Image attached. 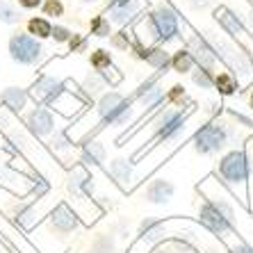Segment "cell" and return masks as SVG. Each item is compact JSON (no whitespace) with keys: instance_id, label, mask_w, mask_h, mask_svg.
I'll return each instance as SVG.
<instances>
[{"instance_id":"6da1fadb","label":"cell","mask_w":253,"mask_h":253,"mask_svg":"<svg viewBox=\"0 0 253 253\" xmlns=\"http://www.w3.org/2000/svg\"><path fill=\"white\" fill-rule=\"evenodd\" d=\"M206 39L212 46L214 55H217V62H221V64L237 78L240 87L251 83L253 80V59L247 48H240L233 39H226V37L219 35V32H206Z\"/></svg>"},{"instance_id":"7a4b0ae2","label":"cell","mask_w":253,"mask_h":253,"mask_svg":"<svg viewBox=\"0 0 253 253\" xmlns=\"http://www.w3.org/2000/svg\"><path fill=\"white\" fill-rule=\"evenodd\" d=\"M233 139V130H230L228 121H221V119H210L208 124H203L196 130L194 139V151L199 155H217L219 151H224L226 146Z\"/></svg>"},{"instance_id":"3957f363","label":"cell","mask_w":253,"mask_h":253,"mask_svg":"<svg viewBox=\"0 0 253 253\" xmlns=\"http://www.w3.org/2000/svg\"><path fill=\"white\" fill-rule=\"evenodd\" d=\"M96 112H98L100 124L105 126H126L135 114L132 100L126 98L119 91H105L98 96L96 103Z\"/></svg>"},{"instance_id":"277c9868","label":"cell","mask_w":253,"mask_h":253,"mask_svg":"<svg viewBox=\"0 0 253 253\" xmlns=\"http://www.w3.org/2000/svg\"><path fill=\"white\" fill-rule=\"evenodd\" d=\"M217 173L230 187H244L249 176H251V162L242 148L240 151L235 148V151H228L226 155H221L217 165Z\"/></svg>"},{"instance_id":"5b68a950","label":"cell","mask_w":253,"mask_h":253,"mask_svg":"<svg viewBox=\"0 0 253 253\" xmlns=\"http://www.w3.org/2000/svg\"><path fill=\"white\" fill-rule=\"evenodd\" d=\"M7 50H9V57L21 66H37L43 57L42 42L28 32H14L7 42Z\"/></svg>"},{"instance_id":"8992f818","label":"cell","mask_w":253,"mask_h":253,"mask_svg":"<svg viewBox=\"0 0 253 253\" xmlns=\"http://www.w3.org/2000/svg\"><path fill=\"white\" fill-rule=\"evenodd\" d=\"M187 117L189 110H183V107H165V110H160V114L153 121L155 137L160 141H178L185 132Z\"/></svg>"},{"instance_id":"52a82bcc","label":"cell","mask_w":253,"mask_h":253,"mask_svg":"<svg viewBox=\"0 0 253 253\" xmlns=\"http://www.w3.org/2000/svg\"><path fill=\"white\" fill-rule=\"evenodd\" d=\"M66 89L64 80H57L53 76H39L32 83V87L28 89V96L35 100L37 105H46V107H53V103L62 96V91Z\"/></svg>"},{"instance_id":"ba28073f","label":"cell","mask_w":253,"mask_h":253,"mask_svg":"<svg viewBox=\"0 0 253 253\" xmlns=\"http://www.w3.org/2000/svg\"><path fill=\"white\" fill-rule=\"evenodd\" d=\"M199 221L203 224V228L210 230L212 235H217V237H224L228 233H233V230H237L208 199H203V203L199 208Z\"/></svg>"},{"instance_id":"9c48e42d","label":"cell","mask_w":253,"mask_h":253,"mask_svg":"<svg viewBox=\"0 0 253 253\" xmlns=\"http://www.w3.org/2000/svg\"><path fill=\"white\" fill-rule=\"evenodd\" d=\"M25 128L35 137H39V139L50 137L55 130H57V126H55V114L50 112L46 105H35L25 114Z\"/></svg>"},{"instance_id":"30bf717a","label":"cell","mask_w":253,"mask_h":253,"mask_svg":"<svg viewBox=\"0 0 253 253\" xmlns=\"http://www.w3.org/2000/svg\"><path fill=\"white\" fill-rule=\"evenodd\" d=\"M141 14V0H107V18L114 25L135 23Z\"/></svg>"},{"instance_id":"8fae6325","label":"cell","mask_w":253,"mask_h":253,"mask_svg":"<svg viewBox=\"0 0 253 253\" xmlns=\"http://www.w3.org/2000/svg\"><path fill=\"white\" fill-rule=\"evenodd\" d=\"M185 48L192 53L196 66H201V69H210V71L217 69V55H214L212 46L208 43V39L201 35V32H194V35L189 37L187 43H185Z\"/></svg>"},{"instance_id":"7c38bea8","label":"cell","mask_w":253,"mask_h":253,"mask_svg":"<svg viewBox=\"0 0 253 253\" xmlns=\"http://www.w3.org/2000/svg\"><path fill=\"white\" fill-rule=\"evenodd\" d=\"M214 21L221 25L224 35H228L230 39H237V42H240L244 35H249V30H247V25H244V21H242V16H237V14L226 5H219L217 9H214Z\"/></svg>"},{"instance_id":"4fadbf2b","label":"cell","mask_w":253,"mask_h":253,"mask_svg":"<svg viewBox=\"0 0 253 253\" xmlns=\"http://www.w3.org/2000/svg\"><path fill=\"white\" fill-rule=\"evenodd\" d=\"M135 100L146 110V112L153 110V107H158L160 103L165 100V89L160 84V76L148 78L146 83H141L139 89L135 91Z\"/></svg>"},{"instance_id":"5bb4252c","label":"cell","mask_w":253,"mask_h":253,"mask_svg":"<svg viewBox=\"0 0 253 253\" xmlns=\"http://www.w3.org/2000/svg\"><path fill=\"white\" fill-rule=\"evenodd\" d=\"M48 224H50V228H53L55 233H59V235H69V233H73V230L78 228V217L66 203H59L53 210V214L48 217Z\"/></svg>"},{"instance_id":"9a60e30c","label":"cell","mask_w":253,"mask_h":253,"mask_svg":"<svg viewBox=\"0 0 253 253\" xmlns=\"http://www.w3.org/2000/svg\"><path fill=\"white\" fill-rule=\"evenodd\" d=\"M173 194H176V185L171 183V180H165V178H155V180H151V183L146 185V189H144V199H146L148 203H153V206H165V203H169V201L173 199Z\"/></svg>"},{"instance_id":"2e32d148","label":"cell","mask_w":253,"mask_h":253,"mask_svg":"<svg viewBox=\"0 0 253 253\" xmlns=\"http://www.w3.org/2000/svg\"><path fill=\"white\" fill-rule=\"evenodd\" d=\"M28 89H21V87H5L0 91V103L14 114H21L28 107Z\"/></svg>"},{"instance_id":"e0dca14e","label":"cell","mask_w":253,"mask_h":253,"mask_svg":"<svg viewBox=\"0 0 253 253\" xmlns=\"http://www.w3.org/2000/svg\"><path fill=\"white\" fill-rule=\"evenodd\" d=\"M167 235V226L162 219H144L139 224V237L144 242H160Z\"/></svg>"},{"instance_id":"ac0fdd59","label":"cell","mask_w":253,"mask_h":253,"mask_svg":"<svg viewBox=\"0 0 253 253\" xmlns=\"http://www.w3.org/2000/svg\"><path fill=\"white\" fill-rule=\"evenodd\" d=\"M83 94H84V98L87 100H94V98H98L100 94H105L103 89H107V80H105V76L103 73H98V71H91L87 78H84V83H83Z\"/></svg>"},{"instance_id":"d6986e66","label":"cell","mask_w":253,"mask_h":253,"mask_svg":"<svg viewBox=\"0 0 253 253\" xmlns=\"http://www.w3.org/2000/svg\"><path fill=\"white\" fill-rule=\"evenodd\" d=\"M110 176H112L124 189H128L130 180H132V165L124 158L112 160V162H110Z\"/></svg>"},{"instance_id":"ffe728a7","label":"cell","mask_w":253,"mask_h":253,"mask_svg":"<svg viewBox=\"0 0 253 253\" xmlns=\"http://www.w3.org/2000/svg\"><path fill=\"white\" fill-rule=\"evenodd\" d=\"M146 64L151 66V69L158 71V76L167 73V69L171 66L169 50H167L165 46H151V50H148V57H146Z\"/></svg>"},{"instance_id":"44dd1931","label":"cell","mask_w":253,"mask_h":253,"mask_svg":"<svg viewBox=\"0 0 253 253\" xmlns=\"http://www.w3.org/2000/svg\"><path fill=\"white\" fill-rule=\"evenodd\" d=\"M212 89H217L221 96H233L240 91V83L230 71H219V73H214V87Z\"/></svg>"},{"instance_id":"7402d4cb","label":"cell","mask_w":253,"mask_h":253,"mask_svg":"<svg viewBox=\"0 0 253 253\" xmlns=\"http://www.w3.org/2000/svg\"><path fill=\"white\" fill-rule=\"evenodd\" d=\"M89 171L84 165H78L76 169L71 171V176H69V189H71V194H76V196H83L84 194V187H87L89 183Z\"/></svg>"},{"instance_id":"603a6c76","label":"cell","mask_w":253,"mask_h":253,"mask_svg":"<svg viewBox=\"0 0 253 253\" xmlns=\"http://www.w3.org/2000/svg\"><path fill=\"white\" fill-rule=\"evenodd\" d=\"M83 165H103L105 162V146L100 141H87L83 146Z\"/></svg>"},{"instance_id":"cb8c5ba5","label":"cell","mask_w":253,"mask_h":253,"mask_svg":"<svg viewBox=\"0 0 253 253\" xmlns=\"http://www.w3.org/2000/svg\"><path fill=\"white\" fill-rule=\"evenodd\" d=\"M50 32H53V23L46 16H32L28 21V35H32L39 42L42 39H50Z\"/></svg>"},{"instance_id":"d4e9b609","label":"cell","mask_w":253,"mask_h":253,"mask_svg":"<svg viewBox=\"0 0 253 253\" xmlns=\"http://www.w3.org/2000/svg\"><path fill=\"white\" fill-rule=\"evenodd\" d=\"M194 66H196V62L187 48H180V50H176V53L171 55V69L176 71V73H192Z\"/></svg>"},{"instance_id":"484cf974","label":"cell","mask_w":253,"mask_h":253,"mask_svg":"<svg viewBox=\"0 0 253 253\" xmlns=\"http://www.w3.org/2000/svg\"><path fill=\"white\" fill-rule=\"evenodd\" d=\"M89 62H91V69L98 71V73H105L107 69H112V55H110V50H105V48L94 50L91 57H89Z\"/></svg>"},{"instance_id":"4316f807","label":"cell","mask_w":253,"mask_h":253,"mask_svg":"<svg viewBox=\"0 0 253 253\" xmlns=\"http://www.w3.org/2000/svg\"><path fill=\"white\" fill-rule=\"evenodd\" d=\"M89 32L94 37H100V39H103V37H112V23H110V18L103 16V14L94 16L89 21Z\"/></svg>"},{"instance_id":"83f0119b","label":"cell","mask_w":253,"mask_h":253,"mask_svg":"<svg viewBox=\"0 0 253 253\" xmlns=\"http://www.w3.org/2000/svg\"><path fill=\"white\" fill-rule=\"evenodd\" d=\"M192 83L201 89H212L214 87V71L194 66V71H192Z\"/></svg>"},{"instance_id":"f1b7e54d","label":"cell","mask_w":253,"mask_h":253,"mask_svg":"<svg viewBox=\"0 0 253 253\" xmlns=\"http://www.w3.org/2000/svg\"><path fill=\"white\" fill-rule=\"evenodd\" d=\"M71 144L73 141L66 137V132H62V130H55L53 135H50V139H48V146H50V151L53 153H64V151H69Z\"/></svg>"},{"instance_id":"f546056e","label":"cell","mask_w":253,"mask_h":253,"mask_svg":"<svg viewBox=\"0 0 253 253\" xmlns=\"http://www.w3.org/2000/svg\"><path fill=\"white\" fill-rule=\"evenodd\" d=\"M42 9H43V16H50V18L64 16V5H62V0H43Z\"/></svg>"},{"instance_id":"4dcf8cb0","label":"cell","mask_w":253,"mask_h":253,"mask_svg":"<svg viewBox=\"0 0 253 253\" xmlns=\"http://www.w3.org/2000/svg\"><path fill=\"white\" fill-rule=\"evenodd\" d=\"M0 21L7 25H16L18 21H21V14H18V9H14L12 5L0 2Z\"/></svg>"},{"instance_id":"1f68e13d","label":"cell","mask_w":253,"mask_h":253,"mask_svg":"<svg viewBox=\"0 0 253 253\" xmlns=\"http://www.w3.org/2000/svg\"><path fill=\"white\" fill-rule=\"evenodd\" d=\"M185 100H187V94H185L183 84H173V87L167 91V103H169V105H183Z\"/></svg>"},{"instance_id":"d6a6232c","label":"cell","mask_w":253,"mask_h":253,"mask_svg":"<svg viewBox=\"0 0 253 253\" xmlns=\"http://www.w3.org/2000/svg\"><path fill=\"white\" fill-rule=\"evenodd\" d=\"M87 46H89V42H87V37H84V35H78V32H73V35H71V39H69L71 53H84V50H87Z\"/></svg>"},{"instance_id":"836d02e7","label":"cell","mask_w":253,"mask_h":253,"mask_svg":"<svg viewBox=\"0 0 253 253\" xmlns=\"http://www.w3.org/2000/svg\"><path fill=\"white\" fill-rule=\"evenodd\" d=\"M114 251V240L110 235H100L94 242V253H112Z\"/></svg>"},{"instance_id":"e575fe53","label":"cell","mask_w":253,"mask_h":253,"mask_svg":"<svg viewBox=\"0 0 253 253\" xmlns=\"http://www.w3.org/2000/svg\"><path fill=\"white\" fill-rule=\"evenodd\" d=\"M71 32L69 28H64V25H53V32H50V37H53L57 43H69V39H71Z\"/></svg>"},{"instance_id":"d590c367","label":"cell","mask_w":253,"mask_h":253,"mask_svg":"<svg viewBox=\"0 0 253 253\" xmlns=\"http://www.w3.org/2000/svg\"><path fill=\"white\" fill-rule=\"evenodd\" d=\"M112 43H114V48H124V50H128L130 43H132V39H130L126 32H117V35H112Z\"/></svg>"},{"instance_id":"8d00e7d4","label":"cell","mask_w":253,"mask_h":253,"mask_svg":"<svg viewBox=\"0 0 253 253\" xmlns=\"http://www.w3.org/2000/svg\"><path fill=\"white\" fill-rule=\"evenodd\" d=\"M230 117L235 119V121H240L242 126H247V128H253V121L249 117H244V114H240V112H235V110H230Z\"/></svg>"},{"instance_id":"74e56055","label":"cell","mask_w":253,"mask_h":253,"mask_svg":"<svg viewBox=\"0 0 253 253\" xmlns=\"http://www.w3.org/2000/svg\"><path fill=\"white\" fill-rule=\"evenodd\" d=\"M18 7H23V9H37V7H42L43 0H16Z\"/></svg>"},{"instance_id":"f35d334b","label":"cell","mask_w":253,"mask_h":253,"mask_svg":"<svg viewBox=\"0 0 253 253\" xmlns=\"http://www.w3.org/2000/svg\"><path fill=\"white\" fill-rule=\"evenodd\" d=\"M228 253H253V249L247 247L244 242H237V244H233V247L228 249Z\"/></svg>"},{"instance_id":"ab89813d","label":"cell","mask_w":253,"mask_h":253,"mask_svg":"<svg viewBox=\"0 0 253 253\" xmlns=\"http://www.w3.org/2000/svg\"><path fill=\"white\" fill-rule=\"evenodd\" d=\"M249 107L253 110V91H251V96H249Z\"/></svg>"},{"instance_id":"60d3db41","label":"cell","mask_w":253,"mask_h":253,"mask_svg":"<svg viewBox=\"0 0 253 253\" xmlns=\"http://www.w3.org/2000/svg\"><path fill=\"white\" fill-rule=\"evenodd\" d=\"M155 253H171V251H169V249H158Z\"/></svg>"},{"instance_id":"b9f144b4","label":"cell","mask_w":253,"mask_h":253,"mask_svg":"<svg viewBox=\"0 0 253 253\" xmlns=\"http://www.w3.org/2000/svg\"><path fill=\"white\" fill-rule=\"evenodd\" d=\"M83 2H87V5H91V2H98V0H83Z\"/></svg>"},{"instance_id":"7bdbcfd3","label":"cell","mask_w":253,"mask_h":253,"mask_svg":"<svg viewBox=\"0 0 253 253\" xmlns=\"http://www.w3.org/2000/svg\"><path fill=\"white\" fill-rule=\"evenodd\" d=\"M146 2H151V0H146Z\"/></svg>"}]
</instances>
